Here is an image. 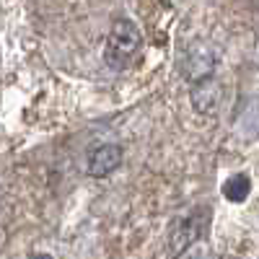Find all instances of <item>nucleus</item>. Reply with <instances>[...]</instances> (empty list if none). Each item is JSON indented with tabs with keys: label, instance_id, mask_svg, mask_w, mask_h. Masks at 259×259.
I'll return each mask as SVG.
<instances>
[{
	"label": "nucleus",
	"instance_id": "f257e3e1",
	"mask_svg": "<svg viewBox=\"0 0 259 259\" xmlns=\"http://www.w3.org/2000/svg\"><path fill=\"white\" fill-rule=\"evenodd\" d=\"M143 45L140 29L133 24L130 18H117L112 24V31L106 36V47H104V62L112 70H127L130 65L138 60Z\"/></svg>",
	"mask_w": 259,
	"mask_h": 259
},
{
	"label": "nucleus",
	"instance_id": "f03ea898",
	"mask_svg": "<svg viewBox=\"0 0 259 259\" xmlns=\"http://www.w3.org/2000/svg\"><path fill=\"white\" fill-rule=\"evenodd\" d=\"M122 156H124V150H122V145H117V143H104V145H99L94 153H91V158H89V177H94V179H106L112 171L119 168Z\"/></svg>",
	"mask_w": 259,
	"mask_h": 259
},
{
	"label": "nucleus",
	"instance_id": "7ed1b4c3",
	"mask_svg": "<svg viewBox=\"0 0 259 259\" xmlns=\"http://www.w3.org/2000/svg\"><path fill=\"white\" fill-rule=\"evenodd\" d=\"M212 70H215V55H212L205 45L189 47L187 60H184V75H187V80L194 85V83L210 78Z\"/></svg>",
	"mask_w": 259,
	"mask_h": 259
},
{
	"label": "nucleus",
	"instance_id": "20e7f679",
	"mask_svg": "<svg viewBox=\"0 0 259 259\" xmlns=\"http://www.w3.org/2000/svg\"><path fill=\"white\" fill-rule=\"evenodd\" d=\"M200 233H202V228H200L197 218H182L174 226V231H171V254L174 256L184 254L194 241L200 239Z\"/></svg>",
	"mask_w": 259,
	"mask_h": 259
},
{
	"label": "nucleus",
	"instance_id": "39448f33",
	"mask_svg": "<svg viewBox=\"0 0 259 259\" xmlns=\"http://www.w3.org/2000/svg\"><path fill=\"white\" fill-rule=\"evenodd\" d=\"M251 194V179L246 177V174H233L231 179H226V184H223V197L228 200V202H244L246 197Z\"/></svg>",
	"mask_w": 259,
	"mask_h": 259
},
{
	"label": "nucleus",
	"instance_id": "423d86ee",
	"mask_svg": "<svg viewBox=\"0 0 259 259\" xmlns=\"http://www.w3.org/2000/svg\"><path fill=\"white\" fill-rule=\"evenodd\" d=\"M210 85H212V75L192 85V104H194V109H197V112H210L215 106V101H218L215 89H210Z\"/></svg>",
	"mask_w": 259,
	"mask_h": 259
},
{
	"label": "nucleus",
	"instance_id": "0eeeda50",
	"mask_svg": "<svg viewBox=\"0 0 259 259\" xmlns=\"http://www.w3.org/2000/svg\"><path fill=\"white\" fill-rule=\"evenodd\" d=\"M29 259H55V256L52 254H31Z\"/></svg>",
	"mask_w": 259,
	"mask_h": 259
}]
</instances>
